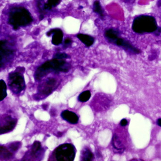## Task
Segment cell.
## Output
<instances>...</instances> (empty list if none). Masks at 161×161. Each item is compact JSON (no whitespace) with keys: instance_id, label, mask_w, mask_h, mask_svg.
<instances>
[{"instance_id":"obj_14","label":"cell","mask_w":161,"mask_h":161,"mask_svg":"<svg viewBox=\"0 0 161 161\" xmlns=\"http://www.w3.org/2000/svg\"><path fill=\"white\" fill-rule=\"evenodd\" d=\"M42 150H43V149H42L41 143L39 141H35L31 148V156L36 158L39 154H41V152H43Z\"/></svg>"},{"instance_id":"obj_11","label":"cell","mask_w":161,"mask_h":161,"mask_svg":"<svg viewBox=\"0 0 161 161\" xmlns=\"http://www.w3.org/2000/svg\"><path fill=\"white\" fill-rule=\"evenodd\" d=\"M56 82L57 81L55 79L53 78H48L44 84H43V85L41 86L40 89L38 91L40 93H42L41 94L48 95L53 91Z\"/></svg>"},{"instance_id":"obj_5","label":"cell","mask_w":161,"mask_h":161,"mask_svg":"<svg viewBox=\"0 0 161 161\" xmlns=\"http://www.w3.org/2000/svg\"><path fill=\"white\" fill-rule=\"evenodd\" d=\"M24 71L23 67H18L15 71L9 74V88L15 94H19L25 89L26 85L23 75Z\"/></svg>"},{"instance_id":"obj_8","label":"cell","mask_w":161,"mask_h":161,"mask_svg":"<svg viewBox=\"0 0 161 161\" xmlns=\"http://www.w3.org/2000/svg\"><path fill=\"white\" fill-rule=\"evenodd\" d=\"M61 2V0H38L37 6L40 13L39 19L42 20L44 15L59 5Z\"/></svg>"},{"instance_id":"obj_18","label":"cell","mask_w":161,"mask_h":161,"mask_svg":"<svg viewBox=\"0 0 161 161\" xmlns=\"http://www.w3.org/2000/svg\"><path fill=\"white\" fill-rule=\"evenodd\" d=\"M11 151L8 150L6 147L1 146V156L3 158L8 159L10 158L13 156V153Z\"/></svg>"},{"instance_id":"obj_24","label":"cell","mask_w":161,"mask_h":161,"mask_svg":"<svg viewBox=\"0 0 161 161\" xmlns=\"http://www.w3.org/2000/svg\"><path fill=\"white\" fill-rule=\"evenodd\" d=\"M157 124L159 126L161 127V118L157 120Z\"/></svg>"},{"instance_id":"obj_25","label":"cell","mask_w":161,"mask_h":161,"mask_svg":"<svg viewBox=\"0 0 161 161\" xmlns=\"http://www.w3.org/2000/svg\"><path fill=\"white\" fill-rule=\"evenodd\" d=\"M43 108L44 109H47V107L46 105H44V106H43Z\"/></svg>"},{"instance_id":"obj_6","label":"cell","mask_w":161,"mask_h":161,"mask_svg":"<svg viewBox=\"0 0 161 161\" xmlns=\"http://www.w3.org/2000/svg\"><path fill=\"white\" fill-rule=\"evenodd\" d=\"M53 156L58 161H74L75 156V147L71 144H63L55 149Z\"/></svg>"},{"instance_id":"obj_2","label":"cell","mask_w":161,"mask_h":161,"mask_svg":"<svg viewBox=\"0 0 161 161\" xmlns=\"http://www.w3.org/2000/svg\"><path fill=\"white\" fill-rule=\"evenodd\" d=\"M71 68V64L64 59L53 58L47 61L38 67L35 74L36 80H40L49 73L68 72Z\"/></svg>"},{"instance_id":"obj_23","label":"cell","mask_w":161,"mask_h":161,"mask_svg":"<svg viewBox=\"0 0 161 161\" xmlns=\"http://www.w3.org/2000/svg\"><path fill=\"white\" fill-rule=\"evenodd\" d=\"M128 124L127 120L126 119H123L120 121V125L121 126H125Z\"/></svg>"},{"instance_id":"obj_21","label":"cell","mask_w":161,"mask_h":161,"mask_svg":"<svg viewBox=\"0 0 161 161\" xmlns=\"http://www.w3.org/2000/svg\"><path fill=\"white\" fill-rule=\"evenodd\" d=\"M53 58H57V59L66 60V59L70 58V57L69 55L65 53H57L54 55Z\"/></svg>"},{"instance_id":"obj_20","label":"cell","mask_w":161,"mask_h":161,"mask_svg":"<svg viewBox=\"0 0 161 161\" xmlns=\"http://www.w3.org/2000/svg\"><path fill=\"white\" fill-rule=\"evenodd\" d=\"M0 85H1V99L0 101L3 100L6 96H7V87H6V83L3 80H0Z\"/></svg>"},{"instance_id":"obj_10","label":"cell","mask_w":161,"mask_h":161,"mask_svg":"<svg viewBox=\"0 0 161 161\" xmlns=\"http://www.w3.org/2000/svg\"><path fill=\"white\" fill-rule=\"evenodd\" d=\"M46 35L48 37L52 36L51 43L54 46H59L63 43L64 33L61 29L54 28L51 29L47 31Z\"/></svg>"},{"instance_id":"obj_12","label":"cell","mask_w":161,"mask_h":161,"mask_svg":"<svg viewBox=\"0 0 161 161\" xmlns=\"http://www.w3.org/2000/svg\"><path fill=\"white\" fill-rule=\"evenodd\" d=\"M61 117L64 120L69 122L71 125H75L78 124L79 121V117L74 112L69 110H64L61 113Z\"/></svg>"},{"instance_id":"obj_4","label":"cell","mask_w":161,"mask_h":161,"mask_svg":"<svg viewBox=\"0 0 161 161\" xmlns=\"http://www.w3.org/2000/svg\"><path fill=\"white\" fill-rule=\"evenodd\" d=\"M106 40L109 43L124 48L125 50L133 53L138 54L140 50L135 47L130 42L120 36L118 31L113 28L106 30L104 33Z\"/></svg>"},{"instance_id":"obj_15","label":"cell","mask_w":161,"mask_h":161,"mask_svg":"<svg viewBox=\"0 0 161 161\" xmlns=\"http://www.w3.org/2000/svg\"><path fill=\"white\" fill-rule=\"evenodd\" d=\"M112 145L115 149L118 151H123L125 149L124 144L122 143L121 138L119 137L117 134H115L113 136L112 139Z\"/></svg>"},{"instance_id":"obj_17","label":"cell","mask_w":161,"mask_h":161,"mask_svg":"<svg viewBox=\"0 0 161 161\" xmlns=\"http://www.w3.org/2000/svg\"><path fill=\"white\" fill-rule=\"evenodd\" d=\"M93 158V153L88 148H84L82 151L80 157L81 161H92Z\"/></svg>"},{"instance_id":"obj_19","label":"cell","mask_w":161,"mask_h":161,"mask_svg":"<svg viewBox=\"0 0 161 161\" xmlns=\"http://www.w3.org/2000/svg\"><path fill=\"white\" fill-rule=\"evenodd\" d=\"M91 96V93L89 91L83 92L79 95L78 99L81 102H86L88 101Z\"/></svg>"},{"instance_id":"obj_1","label":"cell","mask_w":161,"mask_h":161,"mask_svg":"<svg viewBox=\"0 0 161 161\" xmlns=\"http://www.w3.org/2000/svg\"><path fill=\"white\" fill-rule=\"evenodd\" d=\"M33 21L34 19L29 11L23 6H15L9 11L8 22L14 30L27 26Z\"/></svg>"},{"instance_id":"obj_7","label":"cell","mask_w":161,"mask_h":161,"mask_svg":"<svg viewBox=\"0 0 161 161\" xmlns=\"http://www.w3.org/2000/svg\"><path fill=\"white\" fill-rule=\"evenodd\" d=\"M15 53L14 45L8 40L0 41V64L1 68L4 67L6 64L13 59Z\"/></svg>"},{"instance_id":"obj_3","label":"cell","mask_w":161,"mask_h":161,"mask_svg":"<svg viewBox=\"0 0 161 161\" xmlns=\"http://www.w3.org/2000/svg\"><path fill=\"white\" fill-rule=\"evenodd\" d=\"M135 33L138 34L152 33L158 30L156 19L149 15H140L135 18L132 26Z\"/></svg>"},{"instance_id":"obj_9","label":"cell","mask_w":161,"mask_h":161,"mask_svg":"<svg viewBox=\"0 0 161 161\" xmlns=\"http://www.w3.org/2000/svg\"><path fill=\"white\" fill-rule=\"evenodd\" d=\"M17 119L13 118L9 116H6L3 118L2 120V125H1L0 133L4 134L10 132L15 128L17 124Z\"/></svg>"},{"instance_id":"obj_22","label":"cell","mask_w":161,"mask_h":161,"mask_svg":"<svg viewBox=\"0 0 161 161\" xmlns=\"http://www.w3.org/2000/svg\"><path fill=\"white\" fill-rule=\"evenodd\" d=\"M73 41L70 38H66L64 42H63V47L64 48H67L71 46Z\"/></svg>"},{"instance_id":"obj_13","label":"cell","mask_w":161,"mask_h":161,"mask_svg":"<svg viewBox=\"0 0 161 161\" xmlns=\"http://www.w3.org/2000/svg\"><path fill=\"white\" fill-rule=\"evenodd\" d=\"M76 37L86 47H90L92 46L95 42V39L92 36L87 34H79Z\"/></svg>"},{"instance_id":"obj_16","label":"cell","mask_w":161,"mask_h":161,"mask_svg":"<svg viewBox=\"0 0 161 161\" xmlns=\"http://www.w3.org/2000/svg\"><path fill=\"white\" fill-rule=\"evenodd\" d=\"M93 11L96 14L98 15L101 18H103L105 17L104 12L102 8L100 2L98 0H96L94 2L93 4Z\"/></svg>"}]
</instances>
